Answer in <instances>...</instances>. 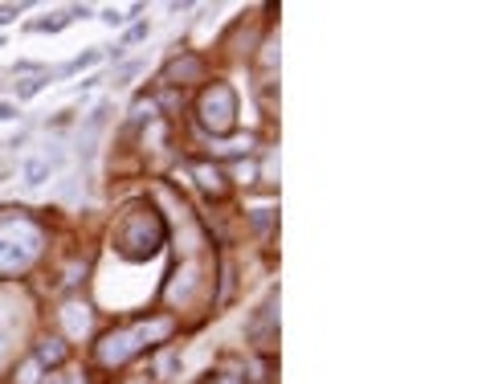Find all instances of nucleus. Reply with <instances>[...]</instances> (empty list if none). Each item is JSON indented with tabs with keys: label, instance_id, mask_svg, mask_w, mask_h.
Segmentation results:
<instances>
[{
	"label": "nucleus",
	"instance_id": "1",
	"mask_svg": "<svg viewBox=\"0 0 490 384\" xmlns=\"http://www.w3.org/2000/svg\"><path fill=\"white\" fill-rule=\"evenodd\" d=\"M41 246H45V237L37 229V221H29V217L0 221V274L25 270L41 253Z\"/></svg>",
	"mask_w": 490,
	"mask_h": 384
},
{
	"label": "nucleus",
	"instance_id": "2",
	"mask_svg": "<svg viewBox=\"0 0 490 384\" xmlns=\"http://www.w3.org/2000/svg\"><path fill=\"white\" fill-rule=\"evenodd\" d=\"M114 246L127 258H151L163 246V221L151 209H135V213L123 217L119 234H114Z\"/></svg>",
	"mask_w": 490,
	"mask_h": 384
},
{
	"label": "nucleus",
	"instance_id": "3",
	"mask_svg": "<svg viewBox=\"0 0 490 384\" xmlns=\"http://www.w3.org/2000/svg\"><path fill=\"white\" fill-rule=\"evenodd\" d=\"M172 331V319H156V323H139V327H131V331H111L102 344H98V360L107 368H119L127 364L131 356H139L143 344L151 339H163V335Z\"/></svg>",
	"mask_w": 490,
	"mask_h": 384
},
{
	"label": "nucleus",
	"instance_id": "4",
	"mask_svg": "<svg viewBox=\"0 0 490 384\" xmlns=\"http://www.w3.org/2000/svg\"><path fill=\"white\" fill-rule=\"evenodd\" d=\"M233 115H237V94H233V86L212 82L209 90H205V99H200V123H205L212 135H225L229 127H233Z\"/></svg>",
	"mask_w": 490,
	"mask_h": 384
},
{
	"label": "nucleus",
	"instance_id": "5",
	"mask_svg": "<svg viewBox=\"0 0 490 384\" xmlns=\"http://www.w3.org/2000/svg\"><path fill=\"white\" fill-rule=\"evenodd\" d=\"M65 155H62V148H53V151H45V155H29L25 164H21V180H25V188H41V184L58 172V164H62Z\"/></svg>",
	"mask_w": 490,
	"mask_h": 384
},
{
	"label": "nucleus",
	"instance_id": "6",
	"mask_svg": "<svg viewBox=\"0 0 490 384\" xmlns=\"http://www.w3.org/2000/svg\"><path fill=\"white\" fill-rule=\"evenodd\" d=\"M65 356H70V348H65V339H41V348H37V364H49V368H58L65 364Z\"/></svg>",
	"mask_w": 490,
	"mask_h": 384
},
{
	"label": "nucleus",
	"instance_id": "7",
	"mask_svg": "<svg viewBox=\"0 0 490 384\" xmlns=\"http://www.w3.org/2000/svg\"><path fill=\"white\" fill-rule=\"evenodd\" d=\"M62 323H65V331L70 335H86V327H90V311L82 307V302H70L62 311Z\"/></svg>",
	"mask_w": 490,
	"mask_h": 384
},
{
	"label": "nucleus",
	"instance_id": "8",
	"mask_svg": "<svg viewBox=\"0 0 490 384\" xmlns=\"http://www.w3.org/2000/svg\"><path fill=\"white\" fill-rule=\"evenodd\" d=\"M192 176L200 180V188H209V192H221V188H225V184H221V172L209 164H192Z\"/></svg>",
	"mask_w": 490,
	"mask_h": 384
},
{
	"label": "nucleus",
	"instance_id": "9",
	"mask_svg": "<svg viewBox=\"0 0 490 384\" xmlns=\"http://www.w3.org/2000/svg\"><path fill=\"white\" fill-rule=\"evenodd\" d=\"M98 62H102V53H98V50H86V53H78L74 62H65V70H62V74H82V70L98 66Z\"/></svg>",
	"mask_w": 490,
	"mask_h": 384
},
{
	"label": "nucleus",
	"instance_id": "10",
	"mask_svg": "<svg viewBox=\"0 0 490 384\" xmlns=\"http://www.w3.org/2000/svg\"><path fill=\"white\" fill-rule=\"evenodd\" d=\"M107 115H111V106H107V102H98L94 111H90V119H86V135H98V127L107 123Z\"/></svg>",
	"mask_w": 490,
	"mask_h": 384
},
{
	"label": "nucleus",
	"instance_id": "11",
	"mask_svg": "<svg viewBox=\"0 0 490 384\" xmlns=\"http://www.w3.org/2000/svg\"><path fill=\"white\" fill-rule=\"evenodd\" d=\"M45 86H49V78H29V82L16 86V99H33V94H41Z\"/></svg>",
	"mask_w": 490,
	"mask_h": 384
},
{
	"label": "nucleus",
	"instance_id": "12",
	"mask_svg": "<svg viewBox=\"0 0 490 384\" xmlns=\"http://www.w3.org/2000/svg\"><path fill=\"white\" fill-rule=\"evenodd\" d=\"M221 155H241V151H249V139H233V143H221Z\"/></svg>",
	"mask_w": 490,
	"mask_h": 384
},
{
	"label": "nucleus",
	"instance_id": "13",
	"mask_svg": "<svg viewBox=\"0 0 490 384\" xmlns=\"http://www.w3.org/2000/svg\"><path fill=\"white\" fill-rule=\"evenodd\" d=\"M21 17V4H0V25H13Z\"/></svg>",
	"mask_w": 490,
	"mask_h": 384
},
{
	"label": "nucleus",
	"instance_id": "14",
	"mask_svg": "<svg viewBox=\"0 0 490 384\" xmlns=\"http://www.w3.org/2000/svg\"><path fill=\"white\" fill-rule=\"evenodd\" d=\"M37 368H41V364H37V360H29V364L21 368V380H16V384H37Z\"/></svg>",
	"mask_w": 490,
	"mask_h": 384
},
{
	"label": "nucleus",
	"instance_id": "15",
	"mask_svg": "<svg viewBox=\"0 0 490 384\" xmlns=\"http://www.w3.org/2000/svg\"><path fill=\"white\" fill-rule=\"evenodd\" d=\"M147 37V25H135V29H127V37H123V45H135V41H143ZM119 45V50H123Z\"/></svg>",
	"mask_w": 490,
	"mask_h": 384
},
{
	"label": "nucleus",
	"instance_id": "16",
	"mask_svg": "<svg viewBox=\"0 0 490 384\" xmlns=\"http://www.w3.org/2000/svg\"><path fill=\"white\" fill-rule=\"evenodd\" d=\"M102 21H107V25H111V29H119V25H123V13H119V9H102Z\"/></svg>",
	"mask_w": 490,
	"mask_h": 384
},
{
	"label": "nucleus",
	"instance_id": "17",
	"mask_svg": "<svg viewBox=\"0 0 490 384\" xmlns=\"http://www.w3.org/2000/svg\"><path fill=\"white\" fill-rule=\"evenodd\" d=\"M16 119V106L13 102H0V123H13Z\"/></svg>",
	"mask_w": 490,
	"mask_h": 384
},
{
	"label": "nucleus",
	"instance_id": "18",
	"mask_svg": "<svg viewBox=\"0 0 490 384\" xmlns=\"http://www.w3.org/2000/svg\"><path fill=\"white\" fill-rule=\"evenodd\" d=\"M254 225H258V229H266V225H270V209H258V217H254Z\"/></svg>",
	"mask_w": 490,
	"mask_h": 384
},
{
	"label": "nucleus",
	"instance_id": "19",
	"mask_svg": "<svg viewBox=\"0 0 490 384\" xmlns=\"http://www.w3.org/2000/svg\"><path fill=\"white\" fill-rule=\"evenodd\" d=\"M212 384H241V380H233V376H217Z\"/></svg>",
	"mask_w": 490,
	"mask_h": 384
},
{
	"label": "nucleus",
	"instance_id": "20",
	"mask_svg": "<svg viewBox=\"0 0 490 384\" xmlns=\"http://www.w3.org/2000/svg\"><path fill=\"white\" fill-rule=\"evenodd\" d=\"M0 348H4V331H0Z\"/></svg>",
	"mask_w": 490,
	"mask_h": 384
}]
</instances>
